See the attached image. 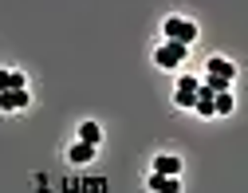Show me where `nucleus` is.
Masks as SVG:
<instances>
[{
	"label": "nucleus",
	"mask_w": 248,
	"mask_h": 193,
	"mask_svg": "<svg viewBox=\"0 0 248 193\" xmlns=\"http://www.w3.org/2000/svg\"><path fill=\"white\" fill-rule=\"evenodd\" d=\"M162 32H166V40H173V44H185V48H189V44L197 40V24H193V20H181V16H170Z\"/></svg>",
	"instance_id": "f257e3e1"
},
{
	"label": "nucleus",
	"mask_w": 248,
	"mask_h": 193,
	"mask_svg": "<svg viewBox=\"0 0 248 193\" xmlns=\"http://www.w3.org/2000/svg\"><path fill=\"white\" fill-rule=\"evenodd\" d=\"M185 44H173V40H166L158 51H154V63H158V67H166V71H177L181 63H185Z\"/></svg>",
	"instance_id": "f03ea898"
},
{
	"label": "nucleus",
	"mask_w": 248,
	"mask_h": 193,
	"mask_svg": "<svg viewBox=\"0 0 248 193\" xmlns=\"http://www.w3.org/2000/svg\"><path fill=\"white\" fill-rule=\"evenodd\" d=\"M205 71H209V75H217V79H229V83L236 79V67H232L225 55H213V59L205 63Z\"/></svg>",
	"instance_id": "7ed1b4c3"
},
{
	"label": "nucleus",
	"mask_w": 248,
	"mask_h": 193,
	"mask_svg": "<svg viewBox=\"0 0 248 193\" xmlns=\"http://www.w3.org/2000/svg\"><path fill=\"white\" fill-rule=\"evenodd\" d=\"M154 174L177 177V174H181V158H173V154H158V158H154Z\"/></svg>",
	"instance_id": "20e7f679"
},
{
	"label": "nucleus",
	"mask_w": 248,
	"mask_h": 193,
	"mask_svg": "<svg viewBox=\"0 0 248 193\" xmlns=\"http://www.w3.org/2000/svg\"><path fill=\"white\" fill-rule=\"evenodd\" d=\"M213 99H217V95H213V91H209V87L201 83V87H197V103H193V111H197L201 118H213V114H217V107H213Z\"/></svg>",
	"instance_id": "39448f33"
},
{
	"label": "nucleus",
	"mask_w": 248,
	"mask_h": 193,
	"mask_svg": "<svg viewBox=\"0 0 248 193\" xmlns=\"http://www.w3.org/2000/svg\"><path fill=\"white\" fill-rule=\"evenodd\" d=\"M28 91H0V111H24Z\"/></svg>",
	"instance_id": "423d86ee"
},
{
	"label": "nucleus",
	"mask_w": 248,
	"mask_h": 193,
	"mask_svg": "<svg viewBox=\"0 0 248 193\" xmlns=\"http://www.w3.org/2000/svg\"><path fill=\"white\" fill-rule=\"evenodd\" d=\"M150 189L154 193H181V181L177 177H162V174H150Z\"/></svg>",
	"instance_id": "0eeeda50"
},
{
	"label": "nucleus",
	"mask_w": 248,
	"mask_h": 193,
	"mask_svg": "<svg viewBox=\"0 0 248 193\" xmlns=\"http://www.w3.org/2000/svg\"><path fill=\"white\" fill-rule=\"evenodd\" d=\"M67 158H71V166H87L91 158H95V146H87V142H75V146L67 150Z\"/></svg>",
	"instance_id": "6e6552de"
},
{
	"label": "nucleus",
	"mask_w": 248,
	"mask_h": 193,
	"mask_svg": "<svg viewBox=\"0 0 248 193\" xmlns=\"http://www.w3.org/2000/svg\"><path fill=\"white\" fill-rule=\"evenodd\" d=\"M0 91H24V71H0Z\"/></svg>",
	"instance_id": "1a4fd4ad"
},
{
	"label": "nucleus",
	"mask_w": 248,
	"mask_h": 193,
	"mask_svg": "<svg viewBox=\"0 0 248 193\" xmlns=\"http://www.w3.org/2000/svg\"><path fill=\"white\" fill-rule=\"evenodd\" d=\"M99 138H103L99 122H83V126H79V142H87V146H99Z\"/></svg>",
	"instance_id": "9d476101"
},
{
	"label": "nucleus",
	"mask_w": 248,
	"mask_h": 193,
	"mask_svg": "<svg viewBox=\"0 0 248 193\" xmlns=\"http://www.w3.org/2000/svg\"><path fill=\"white\" fill-rule=\"evenodd\" d=\"M205 87H209L213 95H225V91H229L232 83H229V79H217V75H205Z\"/></svg>",
	"instance_id": "9b49d317"
},
{
	"label": "nucleus",
	"mask_w": 248,
	"mask_h": 193,
	"mask_svg": "<svg viewBox=\"0 0 248 193\" xmlns=\"http://www.w3.org/2000/svg\"><path fill=\"white\" fill-rule=\"evenodd\" d=\"M213 107H217V114H232V95H229V91H225V95H217Z\"/></svg>",
	"instance_id": "f8f14e48"
},
{
	"label": "nucleus",
	"mask_w": 248,
	"mask_h": 193,
	"mask_svg": "<svg viewBox=\"0 0 248 193\" xmlns=\"http://www.w3.org/2000/svg\"><path fill=\"white\" fill-rule=\"evenodd\" d=\"M177 107H185V111H193V103H197V91H177V99H173Z\"/></svg>",
	"instance_id": "ddd939ff"
},
{
	"label": "nucleus",
	"mask_w": 248,
	"mask_h": 193,
	"mask_svg": "<svg viewBox=\"0 0 248 193\" xmlns=\"http://www.w3.org/2000/svg\"><path fill=\"white\" fill-rule=\"evenodd\" d=\"M197 87H201V83H197L193 75H181V79H177V91H197Z\"/></svg>",
	"instance_id": "4468645a"
}]
</instances>
